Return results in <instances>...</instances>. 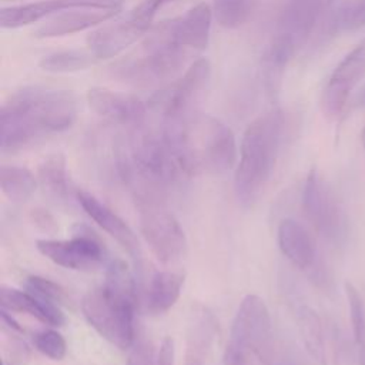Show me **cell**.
Wrapping results in <instances>:
<instances>
[{
    "label": "cell",
    "instance_id": "40",
    "mask_svg": "<svg viewBox=\"0 0 365 365\" xmlns=\"http://www.w3.org/2000/svg\"><path fill=\"white\" fill-rule=\"evenodd\" d=\"M3 365H9V364H7V362H6V361H3Z\"/></svg>",
    "mask_w": 365,
    "mask_h": 365
},
{
    "label": "cell",
    "instance_id": "41",
    "mask_svg": "<svg viewBox=\"0 0 365 365\" xmlns=\"http://www.w3.org/2000/svg\"><path fill=\"white\" fill-rule=\"evenodd\" d=\"M332 1H334V0H328V3H332Z\"/></svg>",
    "mask_w": 365,
    "mask_h": 365
},
{
    "label": "cell",
    "instance_id": "27",
    "mask_svg": "<svg viewBox=\"0 0 365 365\" xmlns=\"http://www.w3.org/2000/svg\"><path fill=\"white\" fill-rule=\"evenodd\" d=\"M34 348L53 361H61L67 354L64 336L54 329H43L33 335Z\"/></svg>",
    "mask_w": 365,
    "mask_h": 365
},
{
    "label": "cell",
    "instance_id": "21",
    "mask_svg": "<svg viewBox=\"0 0 365 365\" xmlns=\"http://www.w3.org/2000/svg\"><path fill=\"white\" fill-rule=\"evenodd\" d=\"M321 0H289L279 20V36L289 38L295 47L309 33L319 9Z\"/></svg>",
    "mask_w": 365,
    "mask_h": 365
},
{
    "label": "cell",
    "instance_id": "23",
    "mask_svg": "<svg viewBox=\"0 0 365 365\" xmlns=\"http://www.w3.org/2000/svg\"><path fill=\"white\" fill-rule=\"evenodd\" d=\"M36 185V177L30 170L10 164H3L0 167V188L10 201H27L34 192Z\"/></svg>",
    "mask_w": 365,
    "mask_h": 365
},
{
    "label": "cell",
    "instance_id": "6",
    "mask_svg": "<svg viewBox=\"0 0 365 365\" xmlns=\"http://www.w3.org/2000/svg\"><path fill=\"white\" fill-rule=\"evenodd\" d=\"M228 344L245 352L259 365L272 364V322L265 301L245 295L232 319Z\"/></svg>",
    "mask_w": 365,
    "mask_h": 365
},
{
    "label": "cell",
    "instance_id": "38",
    "mask_svg": "<svg viewBox=\"0 0 365 365\" xmlns=\"http://www.w3.org/2000/svg\"><path fill=\"white\" fill-rule=\"evenodd\" d=\"M361 140H362V145H364V148H365V127H364V130H362V134H361Z\"/></svg>",
    "mask_w": 365,
    "mask_h": 365
},
{
    "label": "cell",
    "instance_id": "9",
    "mask_svg": "<svg viewBox=\"0 0 365 365\" xmlns=\"http://www.w3.org/2000/svg\"><path fill=\"white\" fill-rule=\"evenodd\" d=\"M36 248L56 265L68 269L93 271L106 261L104 247L93 234L78 232L70 240H37Z\"/></svg>",
    "mask_w": 365,
    "mask_h": 365
},
{
    "label": "cell",
    "instance_id": "24",
    "mask_svg": "<svg viewBox=\"0 0 365 365\" xmlns=\"http://www.w3.org/2000/svg\"><path fill=\"white\" fill-rule=\"evenodd\" d=\"M94 58L96 57L91 53L80 50H63L44 56L38 61V67L48 73H73L88 68L94 63Z\"/></svg>",
    "mask_w": 365,
    "mask_h": 365
},
{
    "label": "cell",
    "instance_id": "2",
    "mask_svg": "<svg viewBox=\"0 0 365 365\" xmlns=\"http://www.w3.org/2000/svg\"><path fill=\"white\" fill-rule=\"evenodd\" d=\"M81 312L90 327L118 349L135 342V281L123 259H110L106 279L81 299Z\"/></svg>",
    "mask_w": 365,
    "mask_h": 365
},
{
    "label": "cell",
    "instance_id": "7",
    "mask_svg": "<svg viewBox=\"0 0 365 365\" xmlns=\"http://www.w3.org/2000/svg\"><path fill=\"white\" fill-rule=\"evenodd\" d=\"M140 232L154 257L163 264L178 262L187 251V238L180 221L163 200L138 201Z\"/></svg>",
    "mask_w": 365,
    "mask_h": 365
},
{
    "label": "cell",
    "instance_id": "13",
    "mask_svg": "<svg viewBox=\"0 0 365 365\" xmlns=\"http://www.w3.org/2000/svg\"><path fill=\"white\" fill-rule=\"evenodd\" d=\"M302 210L318 232L325 237H334L336 234L339 225V212L334 198L315 168L308 173L304 184Z\"/></svg>",
    "mask_w": 365,
    "mask_h": 365
},
{
    "label": "cell",
    "instance_id": "22",
    "mask_svg": "<svg viewBox=\"0 0 365 365\" xmlns=\"http://www.w3.org/2000/svg\"><path fill=\"white\" fill-rule=\"evenodd\" d=\"M37 177L47 195H50L53 200H67L68 177L66 158L61 153H53L47 155L38 164Z\"/></svg>",
    "mask_w": 365,
    "mask_h": 365
},
{
    "label": "cell",
    "instance_id": "17",
    "mask_svg": "<svg viewBox=\"0 0 365 365\" xmlns=\"http://www.w3.org/2000/svg\"><path fill=\"white\" fill-rule=\"evenodd\" d=\"M0 305L3 309L10 312H23L31 315L40 322L51 327H61L64 324V314L56 302L44 299L30 291L1 285Z\"/></svg>",
    "mask_w": 365,
    "mask_h": 365
},
{
    "label": "cell",
    "instance_id": "33",
    "mask_svg": "<svg viewBox=\"0 0 365 365\" xmlns=\"http://www.w3.org/2000/svg\"><path fill=\"white\" fill-rule=\"evenodd\" d=\"M173 0H143L140 4H137L131 11L138 16L143 20L147 21H153L155 13L158 11V9H161L164 4L170 3Z\"/></svg>",
    "mask_w": 365,
    "mask_h": 365
},
{
    "label": "cell",
    "instance_id": "3",
    "mask_svg": "<svg viewBox=\"0 0 365 365\" xmlns=\"http://www.w3.org/2000/svg\"><path fill=\"white\" fill-rule=\"evenodd\" d=\"M167 127L173 147L187 177L195 174H224L235 168L238 148L232 130L210 114L178 118Z\"/></svg>",
    "mask_w": 365,
    "mask_h": 365
},
{
    "label": "cell",
    "instance_id": "42",
    "mask_svg": "<svg viewBox=\"0 0 365 365\" xmlns=\"http://www.w3.org/2000/svg\"><path fill=\"white\" fill-rule=\"evenodd\" d=\"M364 100H365V91H364Z\"/></svg>",
    "mask_w": 365,
    "mask_h": 365
},
{
    "label": "cell",
    "instance_id": "29",
    "mask_svg": "<svg viewBox=\"0 0 365 365\" xmlns=\"http://www.w3.org/2000/svg\"><path fill=\"white\" fill-rule=\"evenodd\" d=\"M26 288L27 291L44 298V299H48V301H53L56 304H60V302H64L67 295H66V289L58 285L57 282L48 279V278H44V277H40V275H30L27 277L26 279Z\"/></svg>",
    "mask_w": 365,
    "mask_h": 365
},
{
    "label": "cell",
    "instance_id": "12",
    "mask_svg": "<svg viewBox=\"0 0 365 365\" xmlns=\"http://www.w3.org/2000/svg\"><path fill=\"white\" fill-rule=\"evenodd\" d=\"M77 7H121V0H40L34 3L3 7L0 10V26L3 29H19L54 13Z\"/></svg>",
    "mask_w": 365,
    "mask_h": 365
},
{
    "label": "cell",
    "instance_id": "35",
    "mask_svg": "<svg viewBox=\"0 0 365 365\" xmlns=\"http://www.w3.org/2000/svg\"><path fill=\"white\" fill-rule=\"evenodd\" d=\"M31 217H33L34 224L37 227H40L41 230H44V231H51V230L56 228L53 217L48 212H46V210L36 208V210L31 211Z\"/></svg>",
    "mask_w": 365,
    "mask_h": 365
},
{
    "label": "cell",
    "instance_id": "14",
    "mask_svg": "<svg viewBox=\"0 0 365 365\" xmlns=\"http://www.w3.org/2000/svg\"><path fill=\"white\" fill-rule=\"evenodd\" d=\"M76 197L84 212L101 230L113 237L134 261L138 262L141 258V247L133 228L118 214H115L111 208H108L104 202H101L88 191L78 190L76 192Z\"/></svg>",
    "mask_w": 365,
    "mask_h": 365
},
{
    "label": "cell",
    "instance_id": "36",
    "mask_svg": "<svg viewBox=\"0 0 365 365\" xmlns=\"http://www.w3.org/2000/svg\"><path fill=\"white\" fill-rule=\"evenodd\" d=\"M0 317H1V322H3V325L4 327H7L10 331H13V332H19V334H23L24 332V329L20 327V324L10 315V311H7V309H3L1 308V311H0Z\"/></svg>",
    "mask_w": 365,
    "mask_h": 365
},
{
    "label": "cell",
    "instance_id": "16",
    "mask_svg": "<svg viewBox=\"0 0 365 365\" xmlns=\"http://www.w3.org/2000/svg\"><path fill=\"white\" fill-rule=\"evenodd\" d=\"M87 103L98 115L118 123H135L144 117V103L131 94L91 87L87 91Z\"/></svg>",
    "mask_w": 365,
    "mask_h": 365
},
{
    "label": "cell",
    "instance_id": "26",
    "mask_svg": "<svg viewBox=\"0 0 365 365\" xmlns=\"http://www.w3.org/2000/svg\"><path fill=\"white\" fill-rule=\"evenodd\" d=\"M299 329L302 334V339L305 342L307 349L309 354L321 361L324 354V342H322V329H321V321L318 315L309 309L302 308L299 314Z\"/></svg>",
    "mask_w": 365,
    "mask_h": 365
},
{
    "label": "cell",
    "instance_id": "39",
    "mask_svg": "<svg viewBox=\"0 0 365 365\" xmlns=\"http://www.w3.org/2000/svg\"><path fill=\"white\" fill-rule=\"evenodd\" d=\"M277 365H292V364H288V362H279V364H277Z\"/></svg>",
    "mask_w": 365,
    "mask_h": 365
},
{
    "label": "cell",
    "instance_id": "4",
    "mask_svg": "<svg viewBox=\"0 0 365 365\" xmlns=\"http://www.w3.org/2000/svg\"><path fill=\"white\" fill-rule=\"evenodd\" d=\"M284 117L279 110L267 111L245 128L234 168V191L238 201L252 205L267 187L279 153Z\"/></svg>",
    "mask_w": 365,
    "mask_h": 365
},
{
    "label": "cell",
    "instance_id": "19",
    "mask_svg": "<svg viewBox=\"0 0 365 365\" xmlns=\"http://www.w3.org/2000/svg\"><path fill=\"white\" fill-rule=\"evenodd\" d=\"M277 238L281 252L295 267L307 269L314 264L315 245L309 232L301 222L292 218L282 220L278 225Z\"/></svg>",
    "mask_w": 365,
    "mask_h": 365
},
{
    "label": "cell",
    "instance_id": "34",
    "mask_svg": "<svg viewBox=\"0 0 365 365\" xmlns=\"http://www.w3.org/2000/svg\"><path fill=\"white\" fill-rule=\"evenodd\" d=\"M175 351L174 341L170 336H165L160 345V351L157 355V365H175Z\"/></svg>",
    "mask_w": 365,
    "mask_h": 365
},
{
    "label": "cell",
    "instance_id": "5",
    "mask_svg": "<svg viewBox=\"0 0 365 365\" xmlns=\"http://www.w3.org/2000/svg\"><path fill=\"white\" fill-rule=\"evenodd\" d=\"M175 20L158 24L143 43V56L118 61L114 74L128 83L153 84L173 77L184 66V47L174 36Z\"/></svg>",
    "mask_w": 365,
    "mask_h": 365
},
{
    "label": "cell",
    "instance_id": "37",
    "mask_svg": "<svg viewBox=\"0 0 365 365\" xmlns=\"http://www.w3.org/2000/svg\"><path fill=\"white\" fill-rule=\"evenodd\" d=\"M358 362L359 365H365V344L358 345Z\"/></svg>",
    "mask_w": 365,
    "mask_h": 365
},
{
    "label": "cell",
    "instance_id": "28",
    "mask_svg": "<svg viewBox=\"0 0 365 365\" xmlns=\"http://www.w3.org/2000/svg\"><path fill=\"white\" fill-rule=\"evenodd\" d=\"M346 299L349 304V315L352 324V332L356 345L365 344V309L359 291L355 288L352 282L344 284Z\"/></svg>",
    "mask_w": 365,
    "mask_h": 365
},
{
    "label": "cell",
    "instance_id": "31",
    "mask_svg": "<svg viewBox=\"0 0 365 365\" xmlns=\"http://www.w3.org/2000/svg\"><path fill=\"white\" fill-rule=\"evenodd\" d=\"M127 365H157V359H154L153 345L145 339H140L134 345Z\"/></svg>",
    "mask_w": 365,
    "mask_h": 365
},
{
    "label": "cell",
    "instance_id": "8",
    "mask_svg": "<svg viewBox=\"0 0 365 365\" xmlns=\"http://www.w3.org/2000/svg\"><path fill=\"white\" fill-rule=\"evenodd\" d=\"M211 76V64L205 57L197 58L190 64L181 78L155 93L148 100V107L161 113L168 121L184 117L182 114L191 100L205 87Z\"/></svg>",
    "mask_w": 365,
    "mask_h": 365
},
{
    "label": "cell",
    "instance_id": "30",
    "mask_svg": "<svg viewBox=\"0 0 365 365\" xmlns=\"http://www.w3.org/2000/svg\"><path fill=\"white\" fill-rule=\"evenodd\" d=\"M339 24L348 30L358 29L365 24V0H356L342 10L339 14Z\"/></svg>",
    "mask_w": 365,
    "mask_h": 365
},
{
    "label": "cell",
    "instance_id": "1",
    "mask_svg": "<svg viewBox=\"0 0 365 365\" xmlns=\"http://www.w3.org/2000/svg\"><path fill=\"white\" fill-rule=\"evenodd\" d=\"M77 113V97L70 90L23 87L1 106V151L13 153L46 134L68 130L74 124Z\"/></svg>",
    "mask_w": 365,
    "mask_h": 365
},
{
    "label": "cell",
    "instance_id": "32",
    "mask_svg": "<svg viewBox=\"0 0 365 365\" xmlns=\"http://www.w3.org/2000/svg\"><path fill=\"white\" fill-rule=\"evenodd\" d=\"M222 362H224V365H259L257 361H254L245 352L240 351L238 348H235L234 345H231L228 342L224 349Z\"/></svg>",
    "mask_w": 365,
    "mask_h": 365
},
{
    "label": "cell",
    "instance_id": "18",
    "mask_svg": "<svg viewBox=\"0 0 365 365\" xmlns=\"http://www.w3.org/2000/svg\"><path fill=\"white\" fill-rule=\"evenodd\" d=\"M212 17V7L205 1L188 9L182 17L175 20L174 36L177 43L197 51L205 50L210 41Z\"/></svg>",
    "mask_w": 365,
    "mask_h": 365
},
{
    "label": "cell",
    "instance_id": "20",
    "mask_svg": "<svg viewBox=\"0 0 365 365\" xmlns=\"http://www.w3.org/2000/svg\"><path fill=\"white\" fill-rule=\"evenodd\" d=\"M184 275L174 271H160L153 275L147 294L145 307L151 315H161L171 309L181 295Z\"/></svg>",
    "mask_w": 365,
    "mask_h": 365
},
{
    "label": "cell",
    "instance_id": "25",
    "mask_svg": "<svg viewBox=\"0 0 365 365\" xmlns=\"http://www.w3.org/2000/svg\"><path fill=\"white\" fill-rule=\"evenodd\" d=\"M251 0H214L212 13L217 23L224 29H237L250 16Z\"/></svg>",
    "mask_w": 365,
    "mask_h": 365
},
{
    "label": "cell",
    "instance_id": "11",
    "mask_svg": "<svg viewBox=\"0 0 365 365\" xmlns=\"http://www.w3.org/2000/svg\"><path fill=\"white\" fill-rule=\"evenodd\" d=\"M151 23L140 19L133 11L124 19L93 30L87 36V46L90 53L98 58L106 60L118 56L128 46L135 43L145 31H148Z\"/></svg>",
    "mask_w": 365,
    "mask_h": 365
},
{
    "label": "cell",
    "instance_id": "10",
    "mask_svg": "<svg viewBox=\"0 0 365 365\" xmlns=\"http://www.w3.org/2000/svg\"><path fill=\"white\" fill-rule=\"evenodd\" d=\"M365 77V37L332 71L321 98L327 115H338L355 86Z\"/></svg>",
    "mask_w": 365,
    "mask_h": 365
},
{
    "label": "cell",
    "instance_id": "15",
    "mask_svg": "<svg viewBox=\"0 0 365 365\" xmlns=\"http://www.w3.org/2000/svg\"><path fill=\"white\" fill-rule=\"evenodd\" d=\"M121 7L111 9H93V7H77L57 13L54 17L43 23L36 29L34 36L38 38H51L70 36L87 29L96 27L111 17H114Z\"/></svg>",
    "mask_w": 365,
    "mask_h": 365
}]
</instances>
